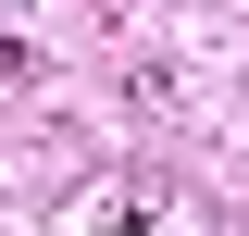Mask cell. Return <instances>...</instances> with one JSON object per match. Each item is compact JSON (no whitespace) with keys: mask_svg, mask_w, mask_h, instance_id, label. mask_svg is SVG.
<instances>
[]
</instances>
